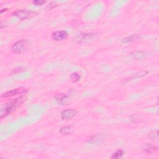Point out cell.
Returning <instances> with one entry per match:
<instances>
[{"label": "cell", "mask_w": 159, "mask_h": 159, "mask_svg": "<svg viewBox=\"0 0 159 159\" xmlns=\"http://www.w3.org/2000/svg\"><path fill=\"white\" fill-rule=\"evenodd\" d=\"M26 100V97L24 95L12 100L8 101L2 105L0 112V118L3 117L10 115L11 112L15 111L19 106H20Z\"/></svg>", "instance_id": "cell-1"}, {"label": "cell", "mask_w": 159, "mask_h": 159, "mask_svg": "<svg viewBox=\"0 0 159 159\" xmlns=\"http://www.w3.org/2000/svg\"><path fill=\"white\" fill-rule=\"evenodd\" d=\"M31 45L29 39H21L12 45L11 50L16 54H21L27 50Z\"/></svg>", "instance_id": "cell-2"}, {"label": "cell", "mask_w": 159, "mask_h": 159, "mask_svg": "<svg viewBox=\"0 0 159 159\" xmlns=\"http://www.w3.org/2000/svg\"><path fill=\"white\" fill-rule=\"evenodd\" d=\"M37 13L35 11L28 9H19L12 12V16H16L21 20H25L31 18L37 15Z\"/></svg>", "instance_id": "cell-3"}, {"label": "cell", "mask_w": 159, "mask_h": 159, "mask_svg": "<svg viewBox=\"0 0 159 159\" xmlns=\"http://www.w3.org/2000/svg\"><path fill=\"white\" fill-rule=\"evenodd\" d=\"M98 36L96 33H80L75 37V39L78 43H86L96 39Z\"/></svg>", "instance_id": "cell-4"}, {"label": "cell", "mask_w": 159, "mask_h": 159, "mask_svg": "<svg viewBox=\"0 0 159 159\" xmlns=\"http://www.w3.org/2000/svg\"><path fill=\"white\" fill-rule=\"evenodd\" d=\"M77 114V111L75 109H67L63 110L61 112V118L63 121H70L74 118Z\"/></svg>", "instance_id": "cell-5"}, {"label": "cell", "mask_w": 159, "mask_h": 159, "mask_svg": "<svg viewBox=\"0 0 159 159\" xmlns=\"http://www.w3.org/2000/svg\"><path fill=\"white\" fill-rule=\"evenodd\" d=\"M28 92V90L24 88H19L17 89L12 90L4 93L1 95V97L3 98H7L9 97L14 96L18 95H25Z\"/></svg>", "instance_id": "cell-6"}, {"label": "cell", "mask_w": 159, "mask_h": 159, "mask_svg": "<svg viewBox=\"0 0 159 159\" xmlns=\"http://www.w3.org/2000/svg\"><path fill=\"white\" fill-rule=\"evenodd\" d=\"M68 36V32L66 31H57L52 33L51 37L55 41H62L67 39Z\"/></svg>", "instance_id": "cell-7"}, {"label": "cell", "mask_w": 159, "mask_h": 159, "mask_svg": "<svg viewBox=\"0 0 159 159\" xmlns=\"http://www.w3.org/2000/svg\"><path fill=\"white\" fill-rule=\"evenodd\" d=\"M131 57L136 61H143L147 57L146 53L143 51H134L131 52Z\"/></svg>", "instance_id": "cell-8"}, {"label": "cell", "mask_w": 159, "mask_h": 159, "mask_svg": "<svg viewBox=\"0 0 159 159\" xmlns=\"http://www.w3.org/2000/svg\"><path fill=\"white\" fill-rule=\"evenodd\" d=\"M139 39H141V36L139 34H132L129 36L125 37L124 39H123L121 42L123 44H128V43H131L133 42H136L139 41Z\"/></svg>", "instance_id": "cell-9"}, {"label": "cell", "mask_w": 159, "mask_h": 159, "mask_svg": "<svg viewBox=\"0 0 159 159\" xmlns=\"http://www.w3.org/2000/svg\"><path fill=\"white\" fill-rule=\"evenodd\" d=\"M157 147L154 145H152L150 143H146L142 145V150L148 154H152V152H155L157 150Z\"/></svg>", "instance_id": "cell-10"}, {"label": "cell", "mask_w": 159, "mask_h": 159, "mask_svg": "<svg viewBox=\"0 0 159 159\" xmlns=\"http://www.w3.org/2000/svg\"><path fill=\"white\" fill-rule=\"evenodd\" d=\"M55 98L56 99V101L60 103V104H64V103H65V101H67V96L63 94V93H59L55 95Z\"/></svg>", "instance_id": "cell-11"}, {"label": "cell", "mask_w": 159, "mask_h": 159, "mask_svg": "<svg viewBox=\"0 0 159 159\" xmlns=\"http://www.w3.org/2000/svg\"><path fill=\"white\" fill-rule=\"evenodd\" d=\"M59 132L60 133H61L63 135H69L72 134L74 132V130L70 126H65L61 128Z\"/></svg>", "instance_id": "cell-12"}, {"label": "cell", "mask_w": 159, "mask_h": 159, "mask_svg": "<svg viewBox=\"0 0 159 159\" xmlns=\"http://www.w3.org/2000/svg\"><path fill=\"white\" fill-rule=\"evenodd\" d=\"M70 78L71 82H74V83H77L78 81H80V80L81 79V76L78 74V73L74 72L70 75Z\"/></svg>", "instance_id": "cell-13"}, {"label": "cell", "mask_w": 159, "mask_h": 159, "mask_svg": "<svg viewBox=\"0 0 159 159\" xmlns=\"http://www.w3.org/2000/svg\"><path fill=\"white\" fill-rule=\"evenodd\" d=\"M124 152L123 150L121 149H118L117 150H116L115 153H113L112 154L111 158H115V159H117L122 157V156L124 155Z\"/></svg>", "instance_id": "cell-14"}, {"label": "cell", "mask_w": 159, "mask_h": 159, "mask_svg": "<svg viewBox=\"0 0 159 159\" xmlns=\"http://www.w3.org/2000/svg\"><path fill=\"white\" fill-rule=\"evenodd\" d=\"M148 137L150 138L152 140H156L158 138V132L157 131H151L148 135Z\"/></svg>", "instance_id": "cell-15"}, {"label": "cell", "mask_w": 159, "mask_h": 159, "mask_svg": "<svg viewBox=\"0 0 159 159\" xmlns=\"http://www.w3.org/2000/svg\"><path fill=\"white\" fill-rule=\"evenodd\" d=\"M32 3L36 6H41L45 4V1H43V0H34L32 1Z\"/></svg>", "instance_id": "cell-16"}, {"label": "cell", "mask_w": 159, "mask_h": 159, "mask_svg": "<svg viewBox=\"0 0 159 159\" xmlns=\"http://www.w3.org/2000/svg\"><path fill=\"white\" fill-rule=\"evenodd\" d=\"M58 6V5H57L55 3H50L47 6V7H46V9H49V10H50V9H53V8H55L56 6Z\"/></svg>", "instance_id": "cell-17"}, {"label": "cell", "mask_w": 159, "mask_h": 159, "mask_svg": "<svg viewBox=\"0 0 159 159\" xmlns=\"http://www.w3.org/2000/svg\"><path fill=\"white\" fill-rule=\"evenodd\" d=\"M129 119L130 121L132 123H135L137 121V117L135 115H132L129 117Z\"/></svg>", "instance_id": "cell-18"}, {"label": "cell", "mask_w": 159, "mask_h": 159, "mask_svg": "<svg viewBox=\"0 0 159 159\" xmlns=\"http://www.w3.org/2000/svg\"><path fill=\"white\" fill-rule=\"evenodd\" d=\"M23 70H24V69L23 68H22V67H18V68H17V69H16L14 70V71H13V73H14V74H15V72H16V71H18V72H21Z\"/></svg>", "instance_id": "cell-19"}, {"label": "cell", "mask_w": 159, "mask_h": 159, "mask_svg": "<svg viewBox=\"0 0 159 159\" xmlns=\"http://www.w3.org/2000/svg\"><path fill=\"white\" fill-rule=\"evenodd\" d=\"M7 11V9H2V10L1 11V14H2V13H3V12H4V11Z\"/></svg>", "instance_id": "cell-20"}]
</instances>
